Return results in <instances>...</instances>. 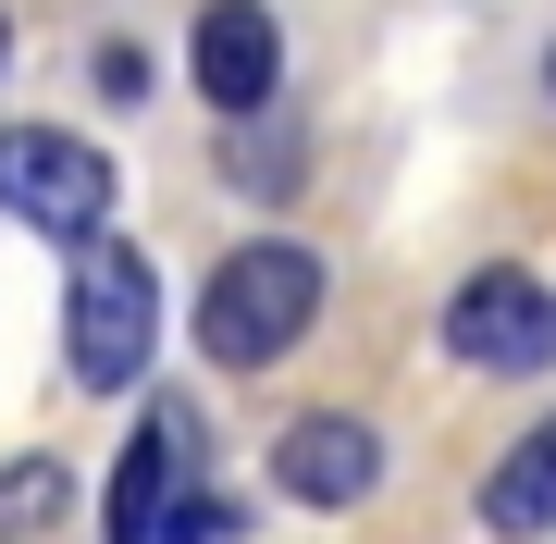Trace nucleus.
Masks as SVG:
<instances>
[{
    "mask_svg": "<svg viewBox=\"0 0 556 544\" xmlns=\"http://www.w3.org/2000/svg\"><path fill=\"white\" fill-rule=\"evenodd\" d=\"M309 322H321V248H298V236H248L236 261L199 284V346H211V371H273V359H298Z\"/></svg>",
    "mask_w": 556,
    "mask_h": 544,
    "instance_id": "nucleus-1",
    "label": "nucleus"
},
{
    "mask_svg": "<svg viewBox=\"0 0 556 544\" xmlns=\"http://www.w3.org/2000/svg\"><path fill=\"white\" fill-rule=\"evenodd\" d=\"M149 346H161V273H149V248L87 236L75 273H62V359H75V383L87 396H124V383L149 371Z\"/></svg>",
    "mask_w": 556,
    "mask_h": 544,
    "instance_id": "nucleus-2",
    "label": "nucleus"
},
{
    "mask_svg": "<svg viewBox=\"0 0 556 544\" xmlns=\"http://www.w3.org/2000/svg\"><path fill=\"white\" fill-rule=\"evenodd\" d=\"M0 211L38 223V236H62V248L112 236V162H100V137H62V124H0Z\"/></svg>",
    "mask_w": 556,
    "mask_h": 544,
    "instance_id": "nucleus-3",
    "label": "nucleus"
},
{
    "mask_svg": "<svg viewBox=\"0 0 556 544\" xmlns=\"http://www.w3.org/2000/svg\"><path fill=\"white\" fill-rule=\"evenodd\" d=\"M445 359L457 371H544L556 359V284H532L519 261L470 273L445 298Z\"/></svg>",
    "mask_w": 556,
    "mask_h": 544,
    "instance_id": "nucleus-4",
    "label": "nucleus"
},
{
    "mask_svg": "<svg viewBox=\"0 0 556 544\" xmlns=\"http://www.w3.org/2000/svg\"><path fill=\"white\" fill-rule=\"evenodd\" d=\"M186 458H199V408H186V396H149V433L112 458L100 532H112V544H161V520L186 507Z\"/></svg>",
    "mask_w": 556,
    "mask_h": 544,
    "instance_id": "nucleus-5",
    "label": "nucleus"
},
{
    "mask_svg": "<svg viewBox=\"0 0 556 544\" xmlns=\"http://www.w3.org/2000/svg\"><path fill=\"white\" fill-rule=\"evenodd\" d=\"M186 62H199V100H211L223 124L273 112V87H285V25H273V0H211Z\"/></svg>",
    "mask_w": 556,
    "mask_h": 544,
    "instance_id": "nucleus-6",
    "label": "nucleus"
},
{
    "mask_svg": "<svg viewBox=\"0 0 556 544\" xmlns=\"http://www.w3.org/2000/svg\"><path fill=\"white\" fill-rule=\"evenodd\" d=\"M273 483L298 495V507H371V483H383V433L358 421V408H309V421L273 433Z\"/></svg>",
    "mask_w": 556,
    "mask_h": 544,
    "instance_id": "nucleus-7",
    "label": "nucleus"
},
{
    "mask_svg": "<svg viewBox=\"0 0 556 544\" xmlns=\"http://www.w3.org/2000/svg\"><path fill=\"white\" fill-rule=\"evenodd\" d=\"M482 532H507V544H544L556 532V408L482 470Z\"/></svg>",
    "mask_w": 556,
    "mask_h": 544,
    "instance_id": "nucleus-8",
    "label": "nucleus"
},
{
    "mask_svg": "<svg viewBox=\"0 0 556 544\" xmlns=\"http://www.w3.org/2000/svg\"><path fill=\"white\" fill-rule=\"evenodd\" d=\"M62 495H75V483H62V458H13V470H0V544L50 532V520H62Z\"/></svg>",
    "mask_w": 556,
    "mask_h": 544,
    "instance_id": "nucleus-9",
    "label": "nucleus"
},
{
    "mask_svg": "<svg viewBox=\"0 0 556 544\" xmlns=\"http://www.w3.org/2000/svg\"><path fill=\"white\" fill-rule=\"evenodd\" d=\"M236 532H248V507H236V495H186L174 520H161V544H236Z\"/></svg>",
    "mask_w": 556,
    "mask_h": 544,
    "instance_id": "nucleus-10",
    "label": "nucleus"
},
{
    "mask_svg": "<svg viewBox=\"0 0 556 544\" xmlns=\"http://www.w3.org/2000/svg\"><path fill=\"white\" fill-rule=\"evenodd\" d=\"M0 62H13V25H0Z\"/></svg>",
    "mask_w": 556,
    "mask_h": 544,
    "instance_id": "nucleus-11",
    "label": "nucleus"
},
{
    "mask_svg": "<svg viewBox=\"0 0 556 544\" xmlns=\"http://www.w3.org/2000/svg\"><path fill=\"white\" fill-rule=\"evenodd\" d=\"M544 87H556V50H544Z\"/></svg>",
    "mask_w": 556,
    "mask_h": 544,
    "instance_id": "nucleus-12",
    "label": "nucleus"
}]
</instances>
